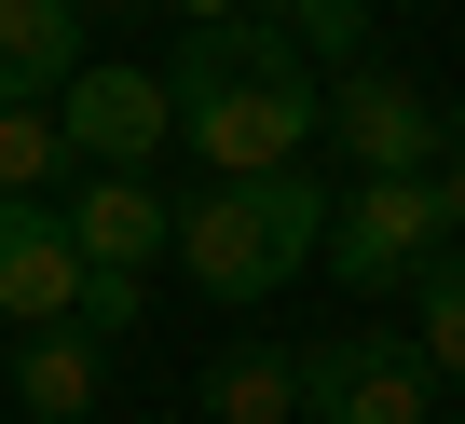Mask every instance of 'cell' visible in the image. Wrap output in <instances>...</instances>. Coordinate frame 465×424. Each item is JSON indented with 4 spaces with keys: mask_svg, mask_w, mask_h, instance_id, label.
I'll list each match as a JSON object with an SVG mask.
<instances>
[{
    "mask_svg": "<svg viewBox=\"0 0 465 424\" xmlns=\"http://www.w3.org/2000/svg\"><path fill=\"white\" fill-rule=\"evenodd\" d=\"M205 424H302V370H288L274 342H232V356L205 370Z\"/></svg>",
    "mask_w": 465,
    "mask_h": 424,
    "instance_id": "cell-11",
    "label": "cell"
},
{
    "mask_svg": "<svg viewBox=\"0 0 465 424\" xmlns=\"http://www.w3.org/2000/svg\"><path fill=\"white\" fill-rule=\"evenodd\" d=\"M0 383H15V397H28L42 424H83V410L110 397V342H96V329H28Z\"/></svg>",
    "mask_w": 465,
    "mask_h": 424,
    "instance_id": "cell-9",
    "label": "cell"
},
{
    "mask_svg": "<svg viewBox=\"0 0 465 424\" xmlns=\"http://www.w3.org/2000/svg\"><path fill=\"white\" fill-rule=\"evenodd\" d=\"M55 178H69L55 110H15V96H0V205H15V192H55Z\"/></svg>",
    "mask_w": 465,
    "mask_h": 424,
    "instance_id": "cell-14",
    "label": "cell"
},
{
    "mask_svg": "<svg viewBox=\"0 0 465 424\" xmlns=\"http://www.w3.org/2000/svg\"><path fill=\"white\" fill-rule=\"evenodd\" d=\"M55 137H69V164H151L164 137H178V110H164V69H124V55H83L55 96Z\"/></svg>",
    "mask_w": 465,
    "mask_h": 424,
    "instance_id": "cell-6",
    "label": "cell"
},
{
    "mask_svg": "<svg viewBox=\"0 0 465 424\" xmlns=\"http://www.w3.org/2000/svg\"><path fill=\"white\" fill-rule=\"evenodd\" d=\"M69 69H83V15H69V0H0V96L42 110Z\"/></svg>",
    "mask_w": 465,
    "mask_h": 424,
    "instance_id": "cell-10",
    "label": "cell"
},
{
    "mask_svg": "<svg viewBox=\"0 0 465 424\" xmlns=\"http://www.w3.org/2000/svg\"><path fill=\"white\" fill-rule=\"evenodd\" d=\"M0 370H15V329H0Z\"/></svg>",
    "mask_w": 465,
    "mask_h": 424,
    "instance_id": "cell-20",
    "label": "cell"
},
{
    "mask_svg": "<svg viewBox=\"0 0 465 424\" xmlns=\"http://www.w3.org/2000/svg\"><path fill=\"white\" fill-rule=\"evenodd\" d=\"M315 69L274 15H219V28H178V69H164V110L178 137L219 164V178H274L315 151Z\"/></svg>",
    "mask_w": 465,
    "mask_h": 424,
    "instance_id": "cell-1",
    "label": "cell"
},
{
    "mask_svg": "<svg viewBox=\"0 0 465 424\" xmlns=\"http://www.w3.org/2000/svg\"><path fill=\"white\" fill-rule=\"evenodd\" d=\"M438 247H451V233H438V178H356V192L329 205V233H315V261H329L342 288H411Z\"/></svg>",
    "mask_w": 465,
    "mask_h": 424,
    "instance_id": "cell-4",
    "label": "cell"
},
{
    "mask_svg": "<svg viewBox=\"0 0 465 424\" xmlns=\"http://www.w3.org/2000/svg\"><path fill=\"white\" fill-rule=\"evenodd\" d=\"M69 315H83L96 342H124V329L151 315V274H110V261H83V301H69Z\"/></svg>",
    "mask_w": 465,
    "mask_h": 424,
    "instance_id": "cell-15",
    "label": "cell"
},
{
    "mask_svg": "<svg viewBox=\"0 0 465 424\" xmlns=\"http://www.w3.org/2000/svg\"><path fill=\"white\" fill-rule=\"evenodd\" d=\"M151 15H178V28H219V15H247V0H151Z\"/></svg>",
    "mask_w": 465,
    "mask_h": 424,
    "instance_id": "cell-17",
    "label": "cell"
},
{
    "mask_svg": "<svg viewBox=\"0 0 465 424\" xmlns=\"http://www.w3.org/2000/svg\"><path fill=\"white\" fill-rule=\"evenodd\" d=\"M164 424H178V410H164Z\"/></svg>",
    "mask_w": 465,
    "mask_h": 424,
    "instance_id": "cell-21",
    "label": "cell"
},
{
    "mask_svg": "<svg viewBox=\"0 0 465 424\" xmlns=\"http://www.w3.org/2000/svg\"><path fill=\"white\" fill-rule=\"evenodd\" d=\"M315 137H342L370 178H424L451 137H438V96L411 83V69H383V55H356V69H329V96H315Z\"/></svg>",
    "mask_w": 465,
    "mask_h": 424,
    "instance_id": "cell-5",
    "label": "cell"
},
{
    "mask_svg": "<svg viewBox=\"0 0 465 424\" xmlns=\"http://www.w3.org/2000/svg\"><path fill=\"white\" fill-rule=\"evenodd\" d=\"M274 28L302 42V69L329 83V69H356L370 55V0H274Z\"/></svg>",
    "mask_w": 465,
    "mask_h": 424,
    "instance_id": "cell-13",
    "label": "cell"
},
{
    "mask_svg": "<svg viewBox=\"0 0 465 424\" xmlns=\"http://www.w3.org/2000/svg\"><path fill=\"white\" fill-rule=\"evenodd\" d=\"M438 137H451V151H465V96H451V110H438Z\"/></svg>",
    "mask_w": 465,
    "mask_h": 424,
    "instance_id": "cell-19",
    "label": "cell"
},
{
    "mask_svg": "<svg viewBox=\"0 0 465 424\" xmlns=\"http://www.w3.org/2000/svg\"><path fill=\"white\" fill-rule=\"evenodd\" d=\"M288 370H302V424H438V370L383 329H329Z\"/></svg>",
    "mask_w": 465,
    "mask_h": 424,
    "instance_id": "cell-3",
    "label": "cell"
},
{
    "mask_svg": "<svg viewBox=\"0 0 465 424\" xmlns=\"http://www.w3.org/2000/svg\"><path fill=\"white\" fill-rule=\"evenodd\" d=\"M69 15H83V28H96V15H151V0H69Z\"/></svg>",
    "mask_w": 465,
    "mask_h": 424,
    "instance_id": "cell-18",
    "label": "cell"
},
{
    "mask_svg": "<svg viewBox=\"0 0 465 424\" xmlns=\"http://www.w3.org/2000/svg\"><path fill=\"white\" fill-rule=\"evenodd\" d=\"M315 233H329V192L302 178V164H274V178H205L192 205H178V274L219 301V315H247V301H274L302 261H315Z\"/></svg>",
    "mask_w": 465,
    "mask_h": 424,
    "instance_id": "cell-2",
    "label": "cell"
},
{
    "mask_svg": "<svg viewBox=\"0 0 465 424\" xmlns=\"http://www.w3.org/2000/svg\"><path fill=\"white\" fill-rule=\"evenodd\" d=\"M69 301H83V247L55 192H15L0 205V329H69Z\"/></svg>",
    "mask_w": 465,
    "mask_h": 424,
    "instance_id": "cell-8",
    "label": "cell"
},
{
    "mask_svg": "<svg viewBox=\"0 0 465 424\" xmlns=\"http://www.w3.org/2000/svg\"><path fill=\"white\" fill-rule=\"evenodd\" d=\"M424 178H438V233H465V151H451V164H424Z\"/></svg>",
    "mask_w": 465,
    "mask_h": 424,
    "instance_id": "cell-16",
    "label": "cell"
},
{
    "mask_svg": "<svg viewBox=\"0 0 465 424\" xmlns=\"http://www.w3.org/2000/svg\"><path fill=\"white\" fill-rule=\"evenodd\" d=\"M411 329H424V342H411V356H424V370H451V383H465V247H438V261H424V274H411Z\"/></svg>",
    "mask_w": 465,
    "mask_h": 424,
    "instance_id": "cell-12",
    "label": "cell"
},
{
    "mask_svg": "<svg viewBox=\"0 0 465 424\" xmlns=\"http://www.w3.org/2000/svg\"><path fill=\"white\" fill-rule=\"evenodd\" d=\"M55 220H69V247H83V261H110V274H151V261L178 247V205L151 192V164H83Z\"/></svg>",
    "mask_w": 465,
    "mask_h": 424,
    "instance_id": "cell-7",
    "label": "cell"
}]
</instances>
